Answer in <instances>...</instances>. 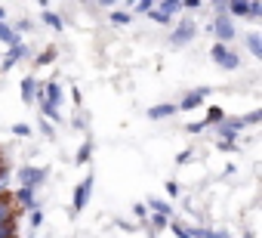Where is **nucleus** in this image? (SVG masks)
Returning <instances> with one entry per match:
<instances>
[{"instance_id": "40", "label": "nucleus", "mask_w": 262, "mask_h": 238, "mask_svg": "<svg viewBox=\"0 0 262 238\" xmlns=\"http://www.w3.org/2000/svg\"><path fill=\"white\" fill-rule=\"evenodd\" d=\"M0 164H4V158H0Z\"/></svg>"}, {"instance_id": "15", "label": "nucleus", "mask_w": 262, "mask_h": 238, "mask_svg": "<svg viewBox=\"0 0 262 238\" xmlns=\"http://www.w3.org/2000/svg\"><path fill=\"white\" fill-rule=\"evenodd\" d=\"M222 121H225V111L219 105H210L207 108V117H204V127H219Z\"/></svg>"}, {"instance_id": "36", "label": "nucleus", "mask_w": 262, "mask_h": 238, "mask_svg": "<svg viewBox=\"0 0 262 238\" xmlns=\"http://www.w3.org/2000/svg\"><path fill=\"white\" fill-rule=\"evenodd\" d=\"M185 161H191V149H185V152L176 155V164H185Z\"/></svg>"}, {"instance_id": "28", "label": "nucleus", "mask_w": 262, "mask_h": 238, "mask_svg": "<svg viewBox=\"0 0 262 238\" xmlns=\"http://www.w3.org/2000/svg\"><path fill=\"white\" fill-rule=\"evenodd\" d=\"M40 226H43V210L34 207V210H31V229H40Z\"/></svg>"}, {"instance_id": "9", "label": "nucleus", "mask_w": 262, "mask_h": 238, "mask_svg": "<svg viewBox=\"0 0 262 238\" xmlns=\"http://www.w3.org/2000/svg\"><path fill=\"white\" fill-rule=\"evenodd\" d=\"M13 204L19 207V210H34L37 207V195H34V189H16L13 192Z\"/></svg>"}, {"instance_id": "26", "label": "nucleus", "mask_w": 262, "mask_h": 238, "mask_svg": "<svg viewBox=\"0 0 262 238\" xmlns=\"http://www.w3.org/2000/svg\"><path fill=\"white\" fill-rule=\"evenodd\" d=\"M151 226H155V232H164V229L170 226V220L161 216V213H151Z\"/></svg>"}, {"instance_id": "10", "label": "nucleus", "mask_w": 262, "mask_h": 238, "mask_svg": "<svg viewBox=\"0 0 262 238\" xmlns=\"http://www.w3.org/2000/svg\"><path fill=\"white\" fill-rule=\"evenodd\" d=\"M43 99H47L50 105H56V108H59V105H62V99H65L62 84H59V81H47V84H43Z\"/></svg>"}, {"instance_id": "17", "label": "nucleus", "mask_w": 262, "mask_h": 238, "mask_svg": "<svg viewBox=\"0 0 262 238\" xmlns=\"http://www.w3.org/2000/svg\"><path fill=\"white\" fill-rule=\"evenodd\" d=\"M0 41H4L7 47H16V44H22V37L13 31V25H7V22H0Z\"/></svg>"}, {"instance_id": "21", "label": "nucleus", "mask_w": 262, "mask_h": 238, "mask_svg": "<svg viewBox=\"0 0 262 238\" xmlns=\"http://www.w3.org/2000/svg\"><path fill=\"white\" fill-rule=\"evenodd\" d=\"M167 229H173V235H176V238H191V229H194V226H182L179 220H170V226H167Z\"/></svg>"}, {"instance_id": "38", "label": "nucleus", "mask_w": 262, "mask_h": 238, "mask_svg": "<svg viewBox=\"0 0 262 238\" xmlns=\"http://www.w3.org/2000/svg\"><path fill=\"white\" fill-rule=\"evenodd\" d=\"M40 130H43V133H47V136H50V140H53V136H56V133H53V127H50V124H47V121H40Z\"/></svg>"}, {"instance_id": "32", "label": "nucleus", "mask_w": 262, "mask_h": 238, "mask_svg": "<svg viewBox=\"0 0 262 238\" xmlns=\"http://www.w3.org/2000/svg\"><path fill=\"white\" fill-rule=\"evenodd\" d=\"M13 133L16 136H31V127L28 124H13Z\"/></svg>"}, {"instance_id": "24", "label": "nucleus", "mask_w": 262, "mask_h": 238, "mask_svg": "<svg viewBox=\"0 0 262 238\" xmlns=\"http://www.w3.org/2000/svg\"><path fill=\"white\" fill-rule=\"evenodd\" d=\"M16 235H19V229H16V220L0 226V238H16Z\"/></svg>"}, {"instance_id": "29", "label": "nucleus", "mask_w": 262, "mask_h": 238, "mask_svg": "<svg viewBox=\"0 0 262 238\" xmlns=\"http://www.w3.org/2000/svg\"><path fill=\"white\" fill-rule=\"evenodd\" d=\"M155 10V0H139V4H136V13H142V16H148Z\"/></svg>"}, {"instance_id": "19", "label": "nucleus", "mask_w": 262, "mask_h": 238, "mask_svg": "<svg viewBox=\"0 0 262 238\" xmlns=\"http://www.w3.org/2000/svg\"><path fill=\"white\" fill-rule=\"evenodd\" d=\"M145 207H148V210H155V213H161V216H167V220H170V213H173L170 201H164V198H151Z\"/></svg>"}, {"instance_id": "4", "label": "nucleus", "mask_w": 262, "mask_h": 238, "mask_svg": "<svg viewBox=\"0 0 262 238\" xmlns=\"http://www.w3.org/2000/svg\"><path fill=\"white\" fill-rule=\"evenodd\" d=\"M210 59H213L219 68H225V71L241 68V56H237V50H231V47H225V44H213V47H210Z\"/></svg>"}, {"instance_id": "18", "label": "nucleus", "mask_w": 262, "mask_h": 238, "mask_svg": "<svg viewBox=\"0 0 262 238\" xmlns=\"http://www.w3.org/2000/svg\"><path fill=\"white\" fill-rule=\"evenodd\" d=\"M34 93H37V77H22V99L25 102H34Z\"/></svg>"}, {"instance_id": "3", "label": "nucleus", "mask_w": 262, "mask_h": 238, "mask_svg": "<svg viewBox=\"0 0 262 238\" xmlns=\"http://www.w3.org/2000/svg\"><path fill=\"white\" fill-rule=\"evenodd\" d=\"M210 34L216 37V44H225V47H231V41H234V19H228V13H219V16H213V22H210Z\"/></svg>"}, {"instance_id": "30", "label": "nucleus", "mask_w": 262, "mask_h": 238, "mask_svg": "<svg viewBox=\"0 0 262 238\" xmlns=\"http://www.w3.org/2000/svg\"><path fill=\"white\" fill-rule=\"evenodd\" d=\"M250 19H262V4L259 0H250Z\"/></svg>"}, {"instance_id": "20", "label": "nucleus", "mask_w": 262, "mask_h": 238, "mask_svg": "<svg viewBox=\"0 0 262 238\" xmlns=\"http://www.w3.org/2000/svg\"><path fill=\"white\" fill-rule=\"evenodd\" d=\"M90 158H93V140H83L80 149H77V158H74V161H77V164H86Z\"/></svg>"}, {"instance_id": "12", "label": "nucleus", "mask_w": 262, "mask_h": 238, "mask_svg": "<svg viewBox=\"0 0 262 238\" xmlns=\"http://www.w3.org/2000/svg\"><path fill=\"white\" fill-rule=\"evenodd\" d=\"M13 220H16L13 195H10V192H4V195H0V226H4V223H13Z\"/></svg>"}, {"instance_id": "5", "label": "nucleus", "mask_w": 262, "mask_h": 238, "mask_svg": "<svg viewBox=\"0 0 262 238\" xmlns=\"http://www.w3.org/2000/svg\"><path fill=\"white\" fill-rule=\"evenodd\" d=\"M93 186H96L93 173H90V176H83V180L77 183V189H74V201H71V216H77V213L90 204V198H93Z\"/></svg>"}, {"instance_id": "33", "label": "nucleus", "mask_w": 262, "mask_h": 238, "mask_svg": "<svg viewBox=\"0 0 262 238\" xmlns=\"http://www.w3.org/2000/svg\"><path fill=\"white\" fill-rule=\"evenodd\" d=\"M216 149H219V152H237V143H225V140H219Z\"/></svg>"}, {"instance_id": "27", "label": "nucleus", "mask_w": 262, "mask_h": 238, "mask_svg": "<svg viewBox=\"0 0 262 238\" xmlns=\"http://www.w3.org/2000/svg\"><path fill=\"white\" fill-rule=\"evenodd\" d=\"M56 59V47H50V50H43L40 56H37V65H50Z\"/></svg>"}, {"instance_id": "22", "label": "nucleus", "mask_w": 262, "mask_h": 238, "mask_svg": "<svg viewBox=\"0 0 262 238\" xmlns=\"http://www.w3.org/2000/svg\"><path fill=\"white\" fill-rule=\"evenodd\" d=\"M114 25H129L133 22V13H126V10H111V16H108Z\"/></svg>"}, {"instance_id": "41", "label": "nucleus", "mask_w": 262, "mask_h": 238, "mask_svg": "<svg viewBox=\"0 0 262 238\" xmlns=\"http://www.w3.org/2000/svg\"><path fill=\"white\" fill-rule=\"evenodd\" d=\"M16 238H19V235H16Z\"/></svg>"}, {"instance_id": "2", "label": "nucleus", "mask_w": 262, "mask_h": 238, "mask_svg": "<svg viewBox=\"0 0 262 238\" xmlns=\"http://www.w3.org/2000/svg\"><path fill=\"white\" fill-rule=\"evenodd\" d=\"M194 34H198V22H194L191 16H185V19H179L176 28L170 31V47H173V50H182V47H188V44L194 41Z\"/></svg>"}, {"instance_id": "25", "label": "nucleus", "mask_w": 262, "mask_h": 238, "mask_svg": "<svg viewBox=\"0 0 262 238\" xmlns=\"http://www.w3.org/2000/svg\"><path fill=\"white\" fill-rule=\"evenodd\" d=\"M133 216H136V220H148V216H151L148 207H145V201H136V204H133Z\"/></svg>"}, {"instance_id": "37", "label": "nucleus", "mask_w": 262, "mask_h": 238, "mask_svg": "<svg viewBox=\"0 0 262 238\" xmlns=\"http://www.w3.org/2000/svg\"><path fill=\"white\" fill-rule=\"evenodd\" d=\"M201 7V0H185V4H182V10H198Z\"/></svg>"}, {"instance_id": "11", "label": "nucleus", "mask_w": 262, "mask_h": 238, "mask_svg": "<svg viewBox=\"0 0 262 238\" xmlns=\"http://www.w3.org/2000/svg\"><path fill=\"white\" fill-rule=\"evenodd\" d=\"M173 114H179L176 102H161V105H151V108H148V117H151V121H164V117H173Z\"/></svg>"}, {"instance_id": "16", "label": "nucleus", "mask_w": 262, "mask_h": 238, "mask_svg": "<svg viewBox=\"0 0 262 238\" xmlns=\"http://www.w3.org/2000/svg\"><path fill=\"white\" fill-rule=\"evenodd\" d=\"M247 50L253 53V59H262V34L259 31H250L247 34Z\"/></svg>"}, {"instance_id": "14", "label": "nucleus", "mask_w": 262, "mask_h": 238, "mask_svg": "<svg viewBox=\"0 0 262 238\" xmlns=\"http://www.w3.org/2000/svg\"><path fill=\"white\" fill-rule=\"evenodd\" d=\"M40 22L50 25L53 31H65V19H62L59 13H53V10H43V13H40Z\"/></svg>"}, {"instance_id": "7", "label": "nucleus", "mask_w": 262, "mask_h": 238, "mask_svg": "<svg viewBox=\"0 0 262 238\" xmlns=\"http://www.w3.org/2000/svg\"><path fill=\"white\" fill-rule=\"evenodd\" d=\"M210 93H213L210 87H198V90L185 93V96H182V102H179L176 108H179V111H194V108H201V105H204V99H207Z\"/></svg>"}, {"instance_id": "6", "label": "nucleus", "mask_w": 262, "mask_h": 238, "mask_svg": "<svg viewBox=\"0 0 262 238\" xmlns=\"http://www.w3.org/2000/svg\"><path fill=\"white\" fill-rule=\"evenodd\" d=\"M31 53V47L22 41V44H16V47H7V56H4V62H0V71H10V68H16L25 56Z\"/></svg>"}, {"instance_id": "35", "label": "nucleus", "mask_w": 262, "mask_h": 238, "mask_svg": "<svg viewBox=\"0 0 262 238\" xmlns=\"http://www.w3.org/2000/svg\"><path fill=\"white\" fill-rule=\"evenodd\" d=\"M185 130H188V133H201V130H207V127H204V121H194V124H188Z\"/></svg>"}, {"instance_id": "34", "label": "nucleus", "mask_w": 262, "mask_h": 238, "mask_svg": "<svg viewBox=\"0 0 262 238\" xmlns=\"http://www.w3.org/2000/svg\"><path fill=\"white\" fill-rule=\"evenodd\" d=\"M13 31L22 37V31H31V22H28V19H22V22H16V28H13Z\"/></svg>"}, {"instance_id": "8", "label": "nucleus", "mask_w": 262, "mask_h": 238, "mask_svg": "<svg viewBox=\"0 0 262 238\" xmlns=\"http://www.w3.org/2000/svg\"><path fill=\"white\" fill-rule=\"evenodd\" d=\"M244 130V121L241 117H225V121L216 127V133H219V140H225V143H234V136Z\"/></svg>"}, {"instance_id": "1", "label": "nucleus", "mask_w": 262, "mask_h": 238, "mask_svg": "<svg viewBox=\"0 0 262 238\" xmlns=\"http://www.w3.org/2000/svg\"><path fill=\"white\" fill-rule=\"evenodd\" d=\"M47 176H50V167H37V164H22L16 170V183L22 189H34V192H37V186L47 183Z\"/></svg>"}, {"instance_id": "31", "label": "nucleus", "mask_w": 262, "mask_h": 238, "mask_svg": "<svg viewBox=\"0 0 262 238\" xmlns=\"http://www.w3.org/2000/svg\"><path fill=\"white\" fill-rule=\"evenodd\" d=\"M164 189H167V195H170V198H176V195H179V192H182V189H179V183H176V180H167V186H164Z\"/></svg>"}, {"instance_id": "39", "label": "nucleus", "mask_w": 262, "mask_h": 238, "mask_svg": "<svg viewBox=\"0 0 262 238\" xmlns=\"http://www.w3.org/2000/svg\"><path fill=\"white\" fill-rule=\"evenodd\" d=\"M0 22H7V10L4 7H0Z\"/></svg>"}, {"instance_id": "23", "label": "nucleus", "mask_w": 262, "mask_h": 238, "mask_svg": "<svg viewBox=\"0 0 262 238\" xmlns=\"http://www.w3.org/2000/svg\"><path fill=\"white\" fill-rule=\"evenodd\" d=\"M241 121H244V127H256V124L262 121V108H253L250 114H244V117H241Z\"/></svg>"}, {"instance_id": "13", "label": "nucleus", "mask_w": 262, "mask_h": 238, "mask_svg": "<svg viewBox=\"0 0 262 238\" xmlns=\"http://www.w3.org/2000/svg\"><path fill=\"white\" fill-rule=\"evenodd\" d=\"M155 10H158L164 19H170V22H173V16H176V13H182V0H164V4H155Z\"/></svg>"}]
</instances>
